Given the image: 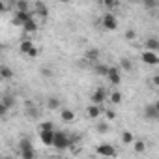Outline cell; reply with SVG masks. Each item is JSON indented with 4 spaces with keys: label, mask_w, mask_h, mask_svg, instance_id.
I'll return each mask as SVG.
<instances>
[{
    "label": "cell",
    "mask_w": 159,
    "mask_h": 159,
    "mask_svg": "<svg viewBox=\"0 0 159 159\" xmlns=\"http://www.w3.org/2000/svg\"><path fill=\"white\" fill-rule=\"evenodd\" d=\"M52 146H54L56 150H66V148H69V146H71V139H69L66 133H62V131H54Z\"/></svg>",
    "instance_id": "obj_1"
},
{
    "label": "cell",
    "mask_w": 159,
    "mask_h": 159,
    "mask_svg": "<svg viewBox=\"0 0 159 159\" xmlns=\"http://www.w3.org/2000/svg\"><path fill=\"white\" fill-rule=\"evenodd\" d=\"M19 150H21V157L23 159H36V150H34V146H32V142L28 139L21 140Z\"/></svg>",
    "instance_id": "obj_2"
},
{
    "label": "cell",
    "mask_w": 159,
    "mask_h": 159,
    "mask_svg": "<svg viewBox=\"0 0 159 159\" xmlns=\"http://www.w3.org/2000/svg\"><path fill=\"white\" fill-rule=\"evenodd\" d=\"M32 19H34V13L32 11H17L13 15V25H17V26L23 28V25L28 23V21H32Z\"/></svg>",
    "instance_id": "obj_3"
},
{
    "label": "cell",
    "mask_w": 159,
    "mask_h": 159,
    "mask_svg": "<svg viewBox=\"0 0 159 159\" xmlns=\"http://www.w3.org/2000/svg\"><path fill=\"white\" fill-rule=\"evenodd\" d=\"M101 25L105 30H116L118 28V21L114 17V13H105L103 19H101Z\"/></svg>",
    "instance_id": "obj_4"
},
{
    "label": "cell",
    "mask_w": 159,
    "mask_h": 159,
    "mask_svg": "<svg viewBox=\"0 0 159 159\" xmlns=\"http://www.w3.org/2000/svg\"><path fill=\"white\" fill-rule=\"evenodd\" d=\"M144 116H146L148 120H157V118H159V105H157V103H150V105H146V109H144Z\"/></svg>",
    "instance_id": "obj_5"
},
{
    "label": "cell",
    "mask_w": 159,
    "mask_h": 159,
    "mask_svg": "<svg viewBox=\"0 0 159 159\" xmlns=\"http://www.w3.org/2000/svg\"><path fill=\"white\" fill-rule=\"evenodd\" d=\"M105 98H107V92H105V88H98V90H94V94H92V105H103V101H105Z\"/></svg>",
    "instance_id": "obj_6"
},
{
    "label": "cell",
    "mask_w": 159,
    "mask_h": 159,
    "mask_svg": "<svg viewBox=\"0 0 159 159\" xmlns=\"http://www.w3.org/2000/svg\"><path fill=\"white\" fill-rule=\"evenodd\" d=\"M96 150H98L99 155H105V157H114V155H116V150H114V146H111V144H99Z\"/></svg>",
    "instance_id": "obj_7"
},
{
    "label": "cell",
    "mask_w": 159,
    "mask_h": 159,
    "mask_svg": "<svg viewBox=\"0 0 159 159\" xmlns=\"http://www.w3.org/2000/svg\"><path fill=\"white\" fill-rule=\"evenodd\" d=\"M107 79H109V81H111L114 86H118V84H120V81H122V77H120V69H118V67H109Z\"/></svg>",
    "instance_id": "obj_8"
},
{
    "label": "cell",
    "mask_w": 159,
    "mask_h": 159,
    "mask_svg": "<svg viewBox=\"0 0 159 159\" xmlns=\"http://www.w3.org/2000/svg\"><path fill=\"white\" fill-rule=\"evenodd\" d=\"M142 60H144V64H150V66H157L159 64L157 52H150V51H144L142 52Z\"/></svg>",
    "instance_id": "obj_9"
},
{
    "label": "cell",
    "mask_w": 159,
    "mask_h": 159,
    "mask_svg": "<svg viewBox=\"0 0 159 159\" xmlns=\"http://www.w3.org/2000/svg\"><path fill=\"white\" fill-rule=\"evenodd\" d=\"M101 112H103V109H101L99 105H90V107L86 109V114H88V118H92V120H98V118L101 116Z\"/></svg>",
    "instance_id": "obj_10"
},
{
    "label": "cell",
    "mask_w": 159,
    "mask_h": 159,
    "mask_svg": "<svg viewBox=\"0 0 159 159\" xmlns=\"http://www.w3.org/2000/svg\"><path fill=\"white\" fill-rule=\"evenodd\" d=\"M39 139L45 146H52V139H54V131H39Z\"/></svg>",
    "instance_id": "obj_11"
},
{
    "label": "cell",
    "mask_w": 159,
    "mask_h": 159,
    "mask_svg": "<svg viewBox=\"0 0 159 159\" xmlns=\"http://www.w3.org/2000/svg\"><path fill=\"white\" fill-rule=\"evenodd\" d=\"M144 47H146V51H150V52H157V51H159V39L150 38V39H146Z\"/></svg>",
    "instance_id": "obj_12"
},
{
    "label": "cell",
    "mask_w": 159,
    "mask_h": 159,
    "mask_svg": "<svg viewBox=\"0 0 159 159\" xmlns=\"http://www.w3.org/2000/svg\"><path fill=\"white\" fill-rule=\"evenodd\" d=\"M26 116H28V118H34V120L39 118V111L34 107L32 101H26Z\"/></svg>",
    "instance_id": "obj_13"
},
{
    "label": "cell",
    "mask_w": 159,
    "mask_h": 159,
    "mask_svg": "<svg viewBox=\"0 0 159 159\" xmlns=\"http://www.w3.org/2000/svg\"><path fill=\"white\" fill-rule=\"evenodd\" d=\"M11 77H13V69H11V67L0 66V79H2V81H10Z\"/></svg>",
    "instance_id": "obj_14"
},
{
    "label": "cell",
    "mask_w": 159,
    "mask_h": 159,
    "mask_svg": "<svg viewBox=\"0 0 159 159\" xmlns=\"http://www.w3.org/2000/svg\"><path fill=\"white\" fill-rule=\"evenodd\" d=\"M36 13H38L39 17L47 19V15H49V10H47V6H45L43 2H36Z\"/></svg>",
    "instance_id": "obj_15"
},
{
    "label": "cell",
    "mask_w": 159,
    "mask_h": 159,
    "mask_svg": "<svg viewBox=\"0 0 159 159\" xmlns=\"http://www.w3.org/2000/svg\"><path fill=\"white\" fill-rule=\"evenodd\" d=\"M23 30H25V32H28V34H34V32L38 30V23L32 19V21H28V23H25V25H23Z\"/></svg>",
    "instance_id": "obj_16"
},
{
    "label": "cell",
    "mask_w": 159,
    "mask_h": 159,
    "mask_svg": "<svg viewBox=\"0 0 159 159\" xmlns=\"http://www.w3.org/2000/svg\"><path fill=\"white\" fill-rule=\"evenodd\" d=\"M60 116H62V120H64L66 124H69V122H73V120H75V112H73V111H69V109H64Z\"/></svg>",
    "instance_id": "obj_17"
},
{
    "label": "cell",
    "mask_w": 159,
    "mask_h": 159,
    "mask_svg": "<svg viewBox=\"0 0 159 159\" xmlns=\"http://www.w3.org/2000/svg\"><path fill=\"white\" fill-rule=\"evenodd\" d=\"M34 47V43L30 41V39H25V41H21V45H19V51L23 52V54H28V51Z\"/></svg>",
    "instance_id": "obj_18"
},
{
    "label": "cell",
    "mask_w": 159,
    "mask_h": 159,
    "mask_svg": "<svg viewBox=\"0 0 159 159\" xmlns=\"http://www.w3.org/2000/svg\"><path fill=\"white\" fill-rule=\"evenodd\" d=\"M98 58H99V51H98V49L88 51V52H86V56H84V60H88V62H96Z\"/></svg>",
    "instance_id": "obj_19"
},
{
    "label": "cell",
    "mask_w": 159,
    "mask_h": 159,
    "mask_svg": "<svg viewBox=\"0 0 159 159\" xmlns=\"http://www.w3.org/2000/svg\"><path fill=\"white\" fill-rule=\"evenodd\" d=\"M58 107H60V99H58V98H49V99H47V109L54 111V109H58Z\"/></svg>",
    "instance_id": "obj_20"
},
{
    "label": "cell",
    "mask_w": 159,
    "mask_h": 159,
    "mask_svg": "<svg viewBox=\"0 0 159 159\" xmlns=\"http://www.w3.org/2000/svg\"><path fill=\"white\" fill-rule=\"evenodd\" d=\"M135 140V135L131 133V131H124L122 133V142L124 144H129V142H133Z\"/></svg>",
    "instance_id": "obj_21"
},
{
    "label": "cell",
    "mask_w": 159,
    "mask_h": 159,
    "mask_svg": "<svg viewBox=\"0 0 159 159\" xmlns=\"http://www.w3.org/2000/svg\"><path fill=\"white\" fill-rule=\"evenodd\" d=\"M15 6H17V11H30V4L26 0H19Z\"/></svg>",
    "instance_id": "obj_22"
},
{
    "label": "cell",
    "mask_w": 159,
    "mask_h": 159,
    "mask_svg": "<svg viewBox=\"0 0 159 159\" xmlns=\"http://www.w3.org/2000/svg\"><path fill=\"white\" fill-rule=\"evenodd\" d=\"M96 73H98V75H101V77H107V73H109V66L98 64V66H96Z\"/></svg>",
    "instance_id": "obj_23"
},
{
    "label": "cell",
    "mask_w": 159,
    "mask_h": 159,
    "mask_svg": "<svg viewBox=\"0 0 159 159\" xmlns=\"http://www.w3.org/2000/svg\"><path fill=\"white\" fill-rule=\"evenodd\" d=\"M120 66H122L124 71H131V69H133V64H131L127 58H122V60H120Z\"/></svg>",
    "instance_id": "obj_24"
},
{
    "label": "cell",
    "mask_w": 159,
    "mask_h": 159,
    "mask_svg": "<svg viewBox=\"0 0 159 159\" xmlns=\"http://www.w3.org/2000/svg\"><path fill=\"white\" fill-rule=\"evenodd\" d=\"M120 101H122V94H120V92H116V90H114V92H112V94H111V103H112V105H118V103H120Z\"/></svg>",
    "instance_id": "obj_25"
},
{
    "label": "cell",
    "mask_w": 159,
    "mask_h": 159,
    "mask_svg": "<svg viewBox=\"0 0 159 159\" xmlns=\"http://www.w3.org/2000/svg\"><path fill=\"white\" fill-rule=\"evenodd\" d=\"M39 131H54V124L52 122H43V124H39Z\"/></svg>",
    "instance_id": "obj_26"
},
{
    "label": "cell",
    "mask_w": 159,
    "mask_h": 159,
    "mask_svg": "<svg viewBox=\"0 0 159 159\" xmlns=\"http://www.w3.org/2000/svg\"><path fill=\"white\" fill-rule=\"evenodd\" d=\"M144 150H146V144H144V140H137V142H135V152H137V153H142Z\"/></svg>",
    "instance_id": "obj_27"
},
{
    "label": "cell",
    "mask_w": 159,
    "mask_h": 159,
    "mask_svg": "<svg viewBox=\"0 0 159 159\" xmlns=\"http://www.w3.org/2000/svg\"><path fill=\"white\" fill-rule=\"evenodd\" d=\"M2 103H4L8 109H11V107H13V103H15V99H13V98H10V96H6V98L2 99Z\"/></svg>",
    "instance_id": "obj_28"
},
{
    "label": "cell",
    "mask_w": 159,
    "mask_h": 159,
    "mask_svg": "<svg viewBox=\"0 0 159 159\" xmlns=\"http://www.w3.org/2000/svg\"><path fill=\"white\" fill-rule=\"evenodd\" d=\"M98 131H99V133H107V131H109L107 122H99V124H98Z\"/></svg>",
    "instance_id": "obj_29"
},
{
    "label": "cell",
    "mask_w": 159,
    "mask_h": 159,
    "mask_svg": "<svg viewBox=\"0 0 159 159\" xmlns=\"http://www.w3.org/2000/svg\"><path fill=\"white\" fill-rule=\"evenodd\" d=\"M8 112H10V109H8L2 101H0V116H4V114H8Z\"/></svg>",
    "instance_id": "obj_30"
},
{
    "label": "cell",
    "mask_w": 159,
    "mask_h": 159,
    "mask_svg": "<svg viewBox=\"0 0 159 159\" xmlns=\"http://www.w3.org/2000/svg\"><path fill=\"white\" fill-rule=\"evenodd\" d=\"M41 73H43V77H52V75H54L51 67H43V69H41Z\"/></svg>",
    "instance_id": "obj_31"
},
{
    "label": "cell",
    "mask_w": 159,
    "mask_h": 159,
    "mask_svg": "<svg viewBox=\"0 0 159 159\" xmlns=\"http://www.w3.org/2000/svg\"><path fill=\"white\" fill-rule=\"evenodd\" d=\"M38 54H39V51H38V49H36V47H32V49H30V51H28V56H30V58H36V56H38Z\"/></svg>",
    "instance_id": "obj_32"
},
{
    "label": "cell",
    "mask_w": 159,
    "mask_h": 159,
    "mask_svg": "<svg viewBox=\"0 0 159 159\" xmlns=\"http://www.w3.org/2000/svg\"><path fill=\"white\" fill-rule=\"evenodd\" d=\"M135 36H137L135 30H127V32H125V39H135Z\"/></svg>",
    "instance_id": "obj_33"
},
{
    "label": "cell",
    "mask_w": 159,
    "mask_h": 159,
    "mask_svg": "<svg viewBox=\"0 0 159 159\" xmlns=\"http://www.w3.org/2000/svg\"><path fill=\"white\" fill-rule=\"evenodd\" d=\"M105 6H107V8H116V6H118V2H116V0H107Z\"/></svg>",
    "instance_id": "obj_34"
},
{
    "label": "cell",
    "mask_w": 159,
    "mask_h": 159,
    "mask_svg": "<svg viewBox=\"0 0 159 159\" xmlns=\"http://www.w3.org/2000/svg\"><path fill=\"white\" fill-rule=\"evenodd\" d=\"M105 116H107L109 120H114V118H116V112H114V111H107V112H105Z\"/></svg>",
    "instance_id": "obj_35"
},
{
    "label": "cell",
    "mask_w": 159,
    "mask_h": 159,
    "mask_svg": "<svg viewBox=\"0 0 159 159\" xmlns=\"http://www.w3.org/2000/svg\"><path fill=\"white\" fill-rule=\"evenodd\" d=\"M2 11H6V4L2 2V0H0V13H2Z\"/></svg>",
    "instance_id": "obj_36"
},
{
    "label": "cell",
    "mask_w": 159,
    "mask_h": 159,
    "mask_svg": "<svg viewBox=\"0 0 159 159\" xmlns=\"http://www.w3.org/2000/svg\"><path fill=\"white\" fill-rule=\"evenodd\" d=\"M153 84H155V86L159 84V75H153Z\"/></svg>",
    "instance_id": "obj_37"
},
{
    "label": "cell",
    "mask_w": 159,
    "mask_h": 159,
    "mask_svg": "<svg viewBox=\"0 0 159 159\" xmlns=\"http://www.w3.org/2000/svg\"><path fill=\"white\" fill-rule=\"evenodd\" d=\"M146 6H148V8H155V6H157V2H146Z\"/></svg>",
    "instance_id": "obj_38"
},
{
    "label": "cell",
    "mask_w": 159,
    "mask_h": 159,
    "mask_svg": "<svg viewBox=\"0 0 159 159\" xmlns=\"http://www.w3.org/2000/svg\"><path fill=\"white\" fill-rule=\"evenodd\" d=\"M2 159H13V157H11V155H4Z\"/></svg>",
    "instance_id": "obj_39"
},
{
    "label": "cell",
    "mask_w": 159,
    "mask_h": 159,
    "mask_svg": "<svg viewBox=\"0 0 159 159\" xmlns=\"http://www.w3.org/2000/svg\"><path fill=\"white\" fill-rule=\"evenodd\" d=\"M0 118H2V116H0Z\"/></svg>",
    "instance_id": "obj_40"
}]
</instances>
